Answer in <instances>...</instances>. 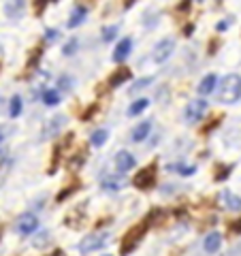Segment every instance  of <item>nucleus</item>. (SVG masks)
Masks as SVG:
<instances>
[{
	"label": "nucleus",
	"mask_w": 241,
	"mask_h": 256,
	"mask_svg": "<svg viewBox=\"0 0 241 256\" xmlns=\"http://www.w3.org/2000/svg\"><path fill=\"white\" fill-rule=\"evenodd\" d=\"M218 98H220V102H226V105H232V102H237L241 98V77L239 75L230 73L222 79Z\"/></svg>",
	"instance_id": "nucleus-1"
},
{
	"label": "nucleus",
	"mask_w": 241,
	"mask_h": 256,
	"mask_svg": "<svg viewBox=\"0 0 241 256\" xmlns=\"http://www.w3.org/2000/svg\"><path fill=\"white\" fill-rule=\"evenodd\" d=\"M148 228H150V220H143L141 224H134V226L124 235V242H122V246H120V252H122V254H130L134 248L139 246L141 239L146 237Z\"/></svg>",
	"instance_id": "nucleus-2"
},
{
	"label": "nucleus",
	"mask_w": 241,
	"mask_h": 256,
	"mask_svg": "<svg viewBox=\"0 0 241 256\" xmlns=\"http://www.w3.org/2000/svg\"><path fill=\"white\" fill-rule=\"evenodd\" d=\"M132 186L139 190H152L156 186V164H150L146 169H141L139 173L134 175Z\"/></svg>",
	"instance_id": "nucleus-3"
},
{
	"label": "nucleus",
	"mask_w": 241,
	"mask_h": 256,
	"mask_svg": "<svg viewBox=\"0 0 241 256\" xmlns=\"http://www.w3.org/2000/svg\"><path fill=\"white\" fill-rule=\"evenodd\" d=\"M107 242H109V235L107 233H92V235H88L86 239H82V244H79V252L88 254V252L100 250V248L105 246Z\"/></svg>",
	"instance_id": "nucleus-4"
},
{
	"label": "nucleus",
	"mask_w": 241,
	"mask_h": 256,
	"mask_svg": "<svg viewBox=\"0 0 241 256\" xmlns=\"http://www.w3.org/2000/svg\"><path fill=\"white\" fill-rule=\"evenodd\" d=\"M173 52H175V38L166 36V38H162V41L154 47V60L156 62H164V60L171 58Z\"/></svg>",
	"instance_id": "nucleus-5"
},
{
	"label": "nucleus",
	"mask_w": 241,
	"mask_h": 256,
	"mask_svg": "<svg viewBox=\"0 0 241 256\" xmlns=\"http://www.w3.org/2000/svg\"><path fill=\"white\" fill-rule=\"evenodd\" d=\"M205 111H207V102H205L203 98L192 100L190 105L186 107V122H188V124H194V122H198V120L205 116Z\"/></svg>",
	"instance_id": "nucleus-6"
},
{
	"label": "nucleus",
	"mask_w": 241,
	"mask_h": 256,
	"mask_svg": "<svg viewBox=\"0 0 241 256\" xmlns=\"http://www.w3.org/2000/svg\"><path fill=\"white\" fill-rule=\"evenodd\" d=\"M38 228V218L34 214H22L18 218V230L22 235H30Z\"/></svg>",
	"instance_id": "nucleus-7"
},
{
	"label": "nucleus",
	"mask_w": 241,
	"mask_h": 256,
	"mask_svg": "<svg viewBox=\"0 0 241 256\" xmlns=\"http://www.w3.org/2000/svg\"><path fill=\"white\" fill-rule=\"evenodd\" d=\"M66 124V118L64 116H56V118H50L45 122V128H43V139H52L56 137L60 130H62V126Z\"/></svg>",
	"instance_id": "nucleus-8"
},
{
	"label": "nucleus",
	"mask_w": 241,
	"mask_h": 256,
	"mask_svg": "<svg viewBox=\"0 0 241 256\" xmlns=\"http://www.w3.org/2000/svg\"><path fill=\"white\" fill-rule=\"evenodd\" d=\"M26 9V0H6L4 2V15L11 20H20Z\"/></svg>",
	"instance_id": "nucleus-9"
},
{
	"label": "nucleus",
	"mask_w": 241,
	"mask_h": 256,
	"mask_svg": "<svg viewBox=\"0 0 241 256\" xmlns=\"http://www.w3.org/2000/svg\"><path fill=\"white\" fill-rule=\"evenodd\" d=\"M220 203H222V207H226V210H230V212L241 210V196H237L235 192H230V190L220 192Z\"/></svg>",
	"instance_id": "nucleus-10"
},
{
	"label": "nucleus",
	"mask_w": 241,
	"mask_h": 256,
	"mask_svg": "<svg viewBox=\"0 0 241 256\" xmlns=\"http://www.w3.org/2000/svg\"><path fill=\"white\" fill-rule=\"evenodd\" d=\"M132 77V73H130V68H118L116 70V73L114 75H111L109 77V82H107V86L111 88V90H116V88H120V86H124L126 82H128V79H130Z\"/></svg>",
	"instance_id": "nucleus-11"
},
{
	"label": "nucleus",
	"mask_w": 241,
	"mask_h": 256,
	"mask_svg": "<svg viewBox=\"0 0 241 256\" xmlns=\"http://www.w3.org/2000/svg\"><path fill=\"white\" fill-rule=\"evenodd\" d=\"M134 156L130 154V152H120V154L116 156V169L120 173H126V171H130L132 166H134Z\"/></svg>",
	"instance_id": "nucleus-12"
},
{
	"label": "nucleus",
	"mask_w": 241,
	"mask_h": 256,
	"mask_svg": "<svg viewBox=\"0 0 241 256\" xmlns=\"http://www.w3.org/2000/svg\"><path fill=\"white\" fill-rule=\"evenodd\" d=\"M150 130H152V122H150V120H146V122L136 124V126L132 128V132H130V139H132L134 143H141V141H146V139H148V134H150Z\"/></svg>",
	"instance_id": "nucleus-13"
},
{
	"label": "nucleus",
	"mask_w": 241,
	"mask_h": 256,
	"mask_svg": "<svg viewBox=\"0 0 241 256\" xmlns=\"http://www.w3.org/2000/svg\"><path fill=\"white\" fill-rule=\"evenodd\" d=\"M132 50V38H124V41H120L118 47H116V52H114V62H124L128 58V54H130Z\"/></svg>",
	"instance_id": "nucleus-14"
},
{
	"label": "nucleus",
	"mask_w": 241,
	"mask_h": 256,
	"mask_svg": "<svg viewBox=\"0 0 241 256\" xmlns=\"http://www.w3.org/2000/svg\"><path fill=\"white\" fill-rule=\"evenodd\" d=\"M70 141H73V134H66V141H64V143H62V146H56V148H54L52 164H50V171H47V173H50V175H54V173H56V166H58V162H60L62 150H64V148H68V143H70Z\"/></svg>",
	"instance_id": "nucleus-15"
},
{
	"label": "nucleus",
	"mask_w": 241,
	"mask_h": 256,
	"mask_svg": "<svg viewBox=\"0 0 241 256\" xmlns=\"http://www.w3.org/2000/svg\"><path fill=\"white\" fill-rule=\"evenodd\" d=\"M220 246H222V235L220 233H210L205 237V242H203V248H205V252H218L220 250Z\"/></svg>",
	"instance_id": "nucleus-16"
},
{
	"label": "nucleus",
	"mask_w": 241,
	"mask_h": 256,
	"mask_svg": "<svg viewBox=\"0 0 241 256\" xmlns=\"http://www.w3.org/2000/svg\"><path fill=\"white\" fill-rule=\"evenodd\" d=\"M216 84H218V77H216L214 73H210V75H205L203 77V82L198 84V92L203 94V96H207V94H212L214 90H216Z\"/></svg>",
	"instance_id": "nucleus-17"
},
{
	"label": "nucleus",
	"mask_w": 241,
	"mask_h": 256,
	"mask_svg": "<svg viewBox=\"0 0 241 256\" xmlns=\"http://www.w3.org/2000/svg\"><path fill=\"white\" fill-rule=\"evenodd\" d=\"M86 15H88L86 6H75L73 13H70V20H68L66 26H68V28H77V26H82L84 20H86Z\"/></svg>",
	"instance_id": "nucleus-18"
},
{
	"label": "nucleus",
	"mask_w": 241,
	"mask_h": 256,
	"mask_svg": "<svg viewBox=\"0 0 241 256\" xmlns=\"http://www.w3.org/2000/svg\"><path fill=\"white\" fill-rule=\"evenodd\" d=\"M124 180L122 178H116V175H107L105 180H102V188L105 190H111V192H118V190H122L124 188Z\"/></svg>",
	"instance_id": "nucleus-19"
},
{
	"label": "nucleus",
	"mask_w": 241,
	"mask_h": 256,
	"mask_svg": "<svg viewBox=\"0 0 241 256\" xmlns=\"http://www.w3.org/2000/svg\"><path fill=\"white\" fill-rule=\"evenodd\" d=\"M107 139H109V130L107 128H98V130H94V134L90 137V143L94 148H100L107 143Z\"/></svg>",
	"instance_id": "nucleus-20"
},
{
	"label": "nucleus",
	"mask_w": 241,
	"mask_h": 256,
	"mask_svg": "<svg viewBox=\"0 0 241 256\" xmlns=\"http://www.w3.org/2000/svg\"><path fill=\"white\" fill-rule=\"evenodd\" d=\"M148 105H150V100L148 98H139V100H134L130 107H128V116H139V114H143V111L148 109Z\"/></svg>",
	"instance_id": "nucleus-21"
},
{
	"label": "nucleus",
	"mask_w": 241,
	"mask_h": 256,
	"mask_svg": "<svg viewBox=\"0 0 241 256\" xmlns=\"http://www.w3.org/2000/svg\"><path fill=\"white\" fill-rule=\"evenodd\" d=\"M43 102H45L47 107L58 105V102H60V92L58 90H45L43 92Z\"/></svg>",
	"instance_id": "nucleus-22"
},
{
	"label": "nucleus",
	"mask_w": 241,
	"mask_h": 256,
	"mask_svg": "<svg viewBox=\"0 0 241 256\" xmlns=\"http://www.w3.org/2000/svg\"><path fill=\"white\" fill-rule=\"evenodd\" d=\"M168 169H171V171H178L180 175H194V173H196V166H194V164H182V162L171 164Z\"/></svg>",
	"instance_id": "nucleus-23"
},
{
	"label": "nucleus",
	"mask_w": 241,
	"mask_h": 256,
	"mask_svg": "<svg viewBox=\"0 0 241 256\" xmlns=\"http://www.w3.org/2000/svg\"><path fill=\"white\" fill-rule=\"evenodd\" d=\"M20 114H22V96L15 94L13 98H11V102H9V116L11 118H18Z\"/></svg>",
	"instance_id": "nucleus-24"
},
{
	"label": "nucleus",
	"mask_w": 241,
	"mask_h": 256,
	"mask_svg": "<svg viewBox=\"0 0 241 256\" xmlns=\"http://www.w3.org/2000/svg\"><path fill=\"white\" fill-rule=\"evenodd\" d=\"M84 160H86V150H79V152H77V156H75V158H70L68 169H70V171H77L79 166H82Z\"/></svg>",
	"instance_id": "nucleus-25"
},
{
	"label": "nucleus",
	"mask_w": 241,
	"mask_h": 256,
	"mask_svg": "<svg viewBox=\"0 0 241 256\" xmlns=\"http://www.w3.org/2000/svg\"><path fill=\"white\" fill-rule=\"evenodd\" d=\"M152 82H154V79L152 77H143V79H139V82H136L132 88H130V94H134V92H139V90H143V88H148Z\"/></svg>",
	"instance_id": "nucleus-26"
},
{
	"label": "nucleus",
	"mask_w": 241,
	"mask_h": 256,
	"mask_svg": "<svg viewBox=\"0 0 241 256\" xmlns=\"http://www.w3.org/2000/svg\"><path fill=\"white\" fill-rule=\"evenodd\" d=\"M118 34V26H109V28H102V41H114Z\"/></svg>",
	"instance_id": "nucleus-27"
},
{
	"label": "nucleus",
	"mask_w": 241,
	"mask_h": 256,
	"mask_svg": "<svg viewBox=\"0 0 241 256\" xmlns=\"http://www.w3.org/2000/svg\"><path fill=\"white\" fill-rule=\"evenodd\" d=\"M75 50H77V41H75V38H70V41L64 45V50H62V52H64V56H73Z\"/></svg>",
	"instance_id": "nucleus-28"
},
{
	"label": "nucleus",
	"mask_w": 241,
	"mask_h": 256,
	"mask_svg": "<svg viewBox=\"0 0 241 256\" xmlns=\"http://www.w3.org/2000/svg\"><path fill=\"white\" fill-rule=\"evenodd\" d=\"M218 171L220 173H216V180L222 182L224 178H228V173H230V166H218Z\"/></svg>",
	"instance_id": "nucleus-29"
},
{
	"label": "nucleus",
	"mask_w": 241,
	"mask_h": 256,
	"mask_svg": "<svg viewBox=\"0 0 241 256\" xmlns=\"http://www.w3.org/2000/svg\"><path fill=\"white\" fill-rule=\"evenodd\" d=\"M73 192H77V186H68L66 190H62L60 194H58V201H64V198H66L68 194H73Z\"/></svg>",
	"instance_id": "nucleus-30"
},
{
	"label": "nucleus",
	"mask_w": 241,
	"mask_h": 256,
	"mask_svg": "<svg viewBox=\"0 0 241 256\" xmlns=\"http://www.w3.org/2000/svg\"><path fill=\"white\" fill-rule=\"evenodd\" d=\"M96 109H98V105H92V109H86V114L82 116V120H84V122H90V118L96 114Z\"/></svg>",
	"instance_id": "nucleus-31"
},
{
	"label": "nucleus",
	"mask_w": 241,
	"mask_h": 256,
	"mask_svg": "<svg viewBox=\"0 0 241 256\" xmlns=\"http://www.w3.org/2000/svg\"><path fill=\"white\" fill-rule=\"evenodd\" d=\"M58 36H60V32H58V30H52V28H50V30L45 32V41H56Z\"/></svg>",
	"instance_id": "nucleus-32"
},
{
	"label": "nucleus",
	"mask_w": 241,
	"mask_h": 256,
	"mask_svg": "<svg viewBox=\"0 0 241 256\" xmlns=\"http://www.w3.org/2000/svg\"><path fill=\"white\" fill-rule=\"evenodd\" d=\"M60 90H68V88H70V79L66 77V75H64V77H60Z\"/></svg>",
	"instance_id": "nucleus-33"
},
{
	"label": "nucleus",
	"mask_w": 241,
	"mask_h": 256,
	"mask_svg": "<svg viewBox=\"0 0 241 256\" xmlns=\"http://www.w3.org/2000/svg\"><path fill=\"white\" fill-rule=\"evenodd\" d=\"M47 2H50V0H36V2H34V11H36V13H41V11L45 9V4H47Z\"/></svg>",
	"instance_id": "nucleus-34"
},
{
	"label": "nucleus",
	"mask_w": 241,
	"mask_h": 256,
	"mask_svg": "<svg viewBox=\"0 0 241 256\" xmlns=\"http://www.w3.org/2000/svg\"><path fill=\"white\" fill-rule=\"evenodd\" d=\"M230 230H232V233H241V220L230 222Z\"/></svg>",
	"instance_id": "nucleus-35"
},
{
	"label": "nucleus",
	"mask_w": 241,
	"mask_h": 256,
	"mask_svg": "<svg viewBox=\"0 0 241 256\" xmlns=\"http://www.w3.org/2000/svg\"><path fill=\"white\" fill-rule=\"evenodd\" d=\"M228 26H230V22H220V24H218V30L222 32V30H226Z\"/></svg>",
	"instance_id": "nucleus-36"
},
{
	"label": "nucleus",
	"mask_w": 241,
	"mask_h": 256,
	"mask_svg": "<svg viewBox=\"0 0 241 256\" xmlns=\"http://www.w3.org/2000/svg\"><path fill=\"white\" fill-rule=\"evenodd\" d=\"M134 2H136V0H124V6H126V9H130Z\"/></svg>",
	"instance_id": "nucleus-37"
},
{
	"label": "nucleus",
	"mask_w": 241,
	"mask_h": 256,
	"mask_svg": "<svg viewBox=\"0 0 241 256\" xmlns=\"http://www.w3.org/2000/svg\"><path fill=\"white\" fill-rule=\"evenodd\" d=\"M2 139H4V130L0 128V143H2Z\"/></svg>",
	"instance_id": "nucleus-38"
},
{
	"label": "nucleus",
	"mask_w": 241,
	"mask_h": 256,
	"mask_svg": "<svg viewBox=\"0 0 241 256\" xmlns=\"http://www.w3.org/2000/svg\"><path fill=\"white\" fill-rule=\"evenodd\" d=\"M50 2H58V0H50Z\"/></svg>",
	"instance_id": "nucleus-39"
},
{
	"label": "nucleus",
	"mask_w": 241,
	"mask_h": 256,
	"mask_svg": "<svg viewBox=\"0 0 241 256\" xmlns=\"http://www.w3.org/2000/svg\"><path fill=\"white\" fill-rule=\"evenodd\" d=\"M196 2H203V0H196Z\"/></svg>",
	"instance_id": "nucleus-40"
}]
</instances>
